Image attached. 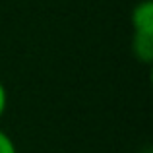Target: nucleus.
I'll return each mask as SVG.
<instances>
[{
    "label": "nucleus",
    "mask_w": 153,
    "mask_h": 153,
    "mask_svg": "<svg viewBox=\"0 0 153 153\" xmlns=\"http://www.w3.org/2000/svg\"><path fill=\"white\" fill-rule=\"evenodd\" d=\"M130 23L134 33L153 35V2L151 0H142L134 6L130 14Z\"/></svg>",
    "instance_id": "nucleus-1"
},
{
    "label": "nucleus",
    "mask_w": 153,
    "mask_h": 153,
    "mask_svg": "<svg viewBox=\"0 0 153 153\" xmlns=\"http://www.w3.org/2000/svg\"><path fill=\"white\" fill-rule=\"evenodd\" d=\"M132 54L143 64L153 62V35L134 33L132 35Z\"/></svg>",
    "instance_id": "nucleus-2"
},
{
    "label": "nucleus",
    "mask_w": 153,
    "mask_h": 153,
    "mask_svg": "<svg viewBox=\"0 0 153 153\" xmlns=\"http://www.w3.org/2000/svg\"><path fill=\"white\" fill-rule=\"evenodd\" d=\"M6 108H8V89H6V85L0 82V118L4 116Z\"/></svg>",
    "instance_id": "nucleus-4"
},
{
    "label": "nucleus",
    "mask_w": 153,
    "mask_h": 153,
    "mask_svg": "<svg viewBox=\"0 0 153 153\" xmlns=\"http://www.w3.org/2000/svg\"><path fill=\"white\" fill-rule=\"evenodd\" d=\"M0 153H18L16 142L12 140V136L8 132H4L0 128Z\"/></svg>",
    "instance_id": "nucleus-3"
}]
</instances>
